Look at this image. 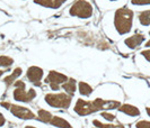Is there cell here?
<instances>
[{"mask_svg": "<svg viewBox=\"0 0 150 128\" xmlns=\"http://www.w3.org/2000/svg\"><path fill=\"white\" fill-rule=\"evenodd\" d=\"M133 11L127 7L120 8L114 15V26L120 35L128 34L132 29L133 25Z\"/></svg>", "mask_w": 150, "mask_h": 128, "instance_id": "obj_1", "label": "cell"}, {"mask_svg": "<svg viewBox=\"0 0 150 128\" xmlns=\"http://www.w3.org/2000/svg\"><path fill=\"white\" fill-rule=\"evenodd\" d=\"M93 13H94L93 6L87 0H77L69 8L70 15L78 17V18H83V19L90 18L93 16Z\"/></svg>", "mask_w": 150, "mask_h": 128, "instance_id": "obj_2", "label": "cell"}, {"mask_svg": "<svg viewBox=\"0 0 150 128\" xmlns=\"http://www.w3.org/2000/svg\"><path fill=\"white\" fill-rule=\"evenodd\" d=\"M71 97L68 93H47L44 97L45 102L52 108L67 109L71 104Z\"/></svg>", "mask_w": 150, "mask_h": 128, "instance_id": "obj_3", "label": "cell"}, {"mask_svg": "<svg viewBox=\"0 0 150 128\" xmlns=\"http://www.w3.org/2000/svg\"><path fill=\"white\" fill-rule=\"evenodd\" d=\"M16 89L14 91V99L17 101H22V102H30L33 99L36 97V92L34 89H30V90L25 91L26 84L23 82L22 80H17L15 82Z\"/></svg>", "mask_w": 150, "mask_h": 128, "instance_id": "obj_4", "label": "cell"}, {"mask_svg": "<svg viewBox=\"0 0 150 128\" xmlns=\"http://www.w3.org/2000/svg\"><path fill=\"white\" fill-rule=\"evenodd\" d=\"M74 110L79 116H87V115H91V113L97 111V109L94 106L93 101H86L83 99H78L77 100Z\"/></svg>", "mask_w": 150, "mask_h": 128, "instance_id": "obj_5", "label": "cell"}, {"mask_svg": "<svg viewBox=\"0 0 150 128\" xmlns=\"http://www.w3.org/2000/svg\"><path fill=\"white\" fill-rule=\"evenodd\" d=\"M68 81V76L59 73L57 71H50L49 76L45 79V82L50 83V87L53 91H58L60 89V85Z\"/></svg>", "mask_w": 150, "mask_h": 128, "instance_id": "obj_6", "label": "cell"}, {"mask_svg": "<svg viewBox=\"0 0 150 128\" xmlns=\"http://www.w3.org/2000/svg\"><path fill=\"white\" fill-rule=\"evenodd\" d=\"M10 111H11V113H13L15 117L19 118V119L27 120V119H33V118H35V113H33L30 109L26 108V107L11 105Z\"/></svg>", "mask_w": 150, "mask_h": 128, "instance_id": "obj_7", "label": "cell"}, {"mask_svg": "<svg viewBox=\"0 0 150 128\" xmlns=\"http://www.w3.org/2000/svg\"><path fill=\"white\" fill-rule=\"evenodd\" d=\"M43 74H44L43 70L38 66H30L26 73L27 79L35 85H41V80L43 78Z\"/></svg>", "mask_w": 150, "mask_h": 128, "instance_id": "obj_8", "label": "cell"}, {"mask_svg": "<svg viewBox=\"0 0 150 128\" xmlns=\"http://www.w3.org/2000/svg\"><path fill=\"white\" fill-rule=\"evenodd\" d=\"M93 104L96 107L97 111L98 110H102V109H119L121 106L119 101H115V100H103V99L99 98L93 100Z\"/></svg>", "mask_w": 150, "mask_h": 128, "instance_id": "obj_9", "label": "cell"}, {"mask_svg": "<svg viewBox=\"0 0 150 128\" xmlns=\"http://www.w3.org/2000/svg\"><path fill=\"white\" fill-rule=\"evenodd\" d=\"M144 42V35L142 34H134L132 36L128 37L124 41V44L128 46L129 48L134 50L138 46H140Z\"/></svg>", "mask_w": 150, "mask_h": 128, "instance_id": "obj_10", "label": "cell"}, {"mask_svg": "<svg viewBox=\"0 0 150 128\" xmlns=\"http://www.w3.org/2000/svg\"><path fill=\"white\" fill-rule=\"evenodd\" d=\"M66 1L67 0H34V3L45 8L57 9V8H60Z\"/></svg>", "mask_w": 150, "mask_h": 128, "instance_id": "obj_11", "label": "cell"}, {"mask_svg": "<svg viewBox=\"0 0 150 128\" xmlns=\"http://www.w3.org/2000/svg\"><path fill=\"white\" fill-rule=\"evenodd\" d=\"M119 110H120L121 113H125L128 116H131V117H138V116H140V110L137 107H134V106L132 105H129V104L120 106Z\"/></svg>", "mask_w": 150, "mask_h": 128, "instance_id": "obj_12", "label": "cell"}, {"mask_svg": "<svg viewBox=\"0 0 150 128\" xmlns=\"http://www.w3.org/2000/svg\"><path fill=\"white\" fill-rule=\"evenodd\" d=\"M50 124L54 126V127H58V128H72L71 125L69 124V121H67L66 119L61 118L59 116H53Z\"/></svg>", "mask_w": 150, "mask_h": 128, "instance_id": "obj_13", "label": "cell"}, {"mask_svg": "<svg viewBox=\"0 0 150 128\" xmlns=\"http://www.w3.org/2000/svg\"><path fill=\"white\" fill-rule=\"evenodd\" d=\"M22 72L23 70L21 68H16L14 71H13V73L11 74H9L8 76H6L5 79H4V82L8 84V85H10L11 83H15L16 82V79L18 78V76H22Z\"/></svg>", "mask_w": 150, "mask_h": 128, "instance_id": "obj_14", "label": "cell"}, {"mask_svg": "<svg viewBox=\"0 0 150 128\" xmlns=\"http://www.w3.org/2000/svg\"><path fill=\"white\" fill-rule=\"evenodd\" d=\"M62 88L64 89V91H67L68 94L72 96L76 91V81L75 79H69L67 82H64L62 84Z\"/></svg>", "mask_w": 150, "mask_h": 128, "instance_id": "obj_15", "label": "cell"}, {"mask_svg": "<svg viewBox=\"0 0 150 128\" xmlns=\"http://www.w3.org/2000/svg\"><path fill=\"white\" fill-rule=\"evenodd\" d=\"M138 19L142 26H149L150 25V9L149 10H144L139 13Z\"/></svg>", "mask_w": 150, "mask_h": 128, "instance_id": "obj_16", "label": "cell"}, {"mask_svg": "<svg viewBox=\"0 0 150 128\" xmlns=\"http://www.w3.org/2000/svg\"><path fill=\"white\" fill-rule=\"evenodd\" d=\"M52 115L51 113H49V111H46L44 109H40L38 111V120L43 121V122H50L51 119H52Z\"/></svg>", "mask_w": 150, "mask_h": 128, "instance_id": "obj_17", "label": "cell"}, {"mask_svg": "<svg viewBox=\"0 0 150 128\" xmlns=\"http://www.w3.org/2000/svg\"><path fill=\"white\" fill-rule=\"evenodd\" d=\"M78 88H79V92L83 94V96H90L91 92H93V88L90 87L88 83L86 82H79L78 84Z\"/></svg>", "mask_w": 150, "mask_h": 128, "instance_id": "obj_18", "label": "cell"}, {"mask_svg": "<svg viewBox=\"0 0 150 128\" xmlns=\"http://www.w3.org/2000/svg\"><path fill=\"white\" fill-rule=\"evenodd\" d=\"M13 63H14V60L11 57H9L7 55H1L0 56V66H2V68H9Z\"/></svg>", "mask_w": 150, "mask_h": 128, "instance_id": "obj_19", "label": "cell"}, {"mask_svg": "<svg viewBox=\"0 0 150 128\" xmlns=\"http://www.w3.org/2000/svg\"><path fill=\"white\" fill-rule=\"evenodd\" d=\"M93 125H94L95 127H98V128H112L113 127V125H111V124H103V122H100V121L97 120V119L93 120Z\"/></svg>", "mask_w": 150, "mask_h": 128, "instance_id": "obj_20", "label": "cell"}, {"mask_svg": "<svg viewBox=\"0 0 150 128\" xmlns=\"http://www.w3.org/2000/svg\"><path fill=\"white\" fill-rule=\"evenodd\" d=\"M131 3L134 6H146L150 5V0H131Z\"/></svg>", "mask_w": 150, "mask_h": 128, "instance_id": "obj_21", "label": "cell"}, {"mask_svg": "<svg viewBox=\"0 0 150 128\" xmlns=\"http://www.w3.org/2000/svg\"><path fill=\"white\" fill-rule=\"evenodd\" d=\"M137 128H150V121L148 120H140L135 124Z\"/></svg>", "mask_w": 150, "mask_h": 128, "instance_id": "obj_22", "label": "cell"}, {"mask_svg": "<svg viewBox=\"0 0 150 128\" xmlns=\"http://www.w3.org/2000/svg\"><path fill=\"white\" fill-rule=\"evenodd\" d=\"M102 117L107 121H113L115 118H116L113 113H102Z\"/></svg>", "mask_w": 150, "mask_h": 128, "instance_id": "obj_23", "label": "cell"}, {"mask_svg": "<svg viewBox=\"0 0 150 128\" xmlns=\"http://www.w3.org/2000/svg\"><path fill=\"white\" fill-rule=\"evenodd\" d=\"M141 55H142L143 57L148 61V62H150V48L149 50H144V51H142V52H141Z\"/></svg>", "mask_w": 150, "mask_h": 128, "instance_id": "obj_24", "label": "cell"}, {"mask_svg": "<svg viewBox=\"0 0 150 128\" xmlns=\"http://www.w3.org/2000/svg\"><path fill=\"white\" fill-rule=\"evenodd\" d=\"M5 124H6V118L4 117V115H2V113H0V127H1V126H4Z\"/></svg>", "mask_w": 150, "mask_h": 128, "instance_id": "obj_25", "label": "cell"}, {"mask_svg": "<svg viewBox=\"0 0 150 128\" xmlns=\"http://www.w3.org/2000/svg\"><path fill=\"white\" fill-rule=\"evenodd\" d=\"M1 106H2L4 108H6V109H10V108H11V105H10L9 102H1Z\"/></svg>", "mask_w": 150, "mask_h": 128, "instance_id": "obj_26", "label": "cell"}, {"mask_svg": "<svg viewBox=\"0 0 150 128\" xmlns=\"http://www.w3.org/2000/svg\"><path fill=\"white\" fill-rule=\"evenodd\" d=\"M112 128H124V126H123V125H120V124H119V125H113Z\"/></svg>", "mask_w": 150, "mask_h": 128, "instance_id": "obj_27", "label": "cell"}, {"mask_svg": "<svg viewBox=\"0 0 150 128\" xmlns=\"http://www.w3.org/2000/svg\"><path fill=\"white\" fill-rule=\"evenodd\" d=\"M146 111H147V113H148V116L150 117V108H149V107H147V108H146Z\"/></svg>", "mask_w": 150, "mask_h": 128, "instance_id": "obj_28", "label": "cell"}, {"mask_svg": "<svg viewBox=\"0 0 150 128\" xmlns=\"http://www.w3.org/2000/svg\"><path fill=\"white\" fill-rule=\"evenodd\" d=\"M149 35H150V31H149ZM146 47H150V39L146 43Z\"/></svg>", "mask_w": 150, "mask_h": 128, "instance_id": "obj_29", "label": "cell"}, {"mask_svg": "<svg viewBox=\"0 0 150 128\" xmlns=\"http://www.w3.org/2000/svg\"><path fill=\"white\" fill-rule=\"evenodd\" d=\"M25 128H36V127H33V126H26Z\"/></svg>", "mask_w": 150, "mask_h": 128, "instance_id": "obj_30", "label": "cell"}, {"mask_svg": "<svg viewBox=\"0 0 150 128\" xmlns=\"http://www.w3.org/2000/svg\"><path fill=\"white\" fill-rule=\"evenodd\" d=\"M2 73H5V72H4V71H0V76H2Z\"/></svg>", "mask_w": 150, "mask_h": 128, "instance_id": "obj_31", "label": "cell"}, {"mask_svg": "<svg viewBox=\"0 0 150 128\" xmlns=\"http://www.w3.org/2000/svg\"><path fill=\"white\" fill-rule=\"evenodd\" d=\"M111 1H115V0H111Z\"/></svg>", "mask_w": 150, "mask_h": 128, "instance_id": "obj_32", "label": "cell"}]
</instances>
